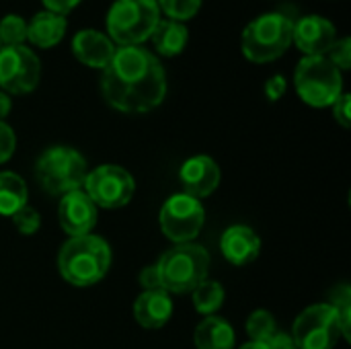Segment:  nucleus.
<instances>
[{"instance_id": "22", "label": "nucleus", "mask_w": 351, "mask_h": 349, "mask_svg": "<svg viewBox=\"0 0 351 349\" xmlns=\"http://www.w3.org/2000/svg\"><path fill=\"white\" fill-rule=\"evenodd\" d=\"M191 294H193L195 311L199 315H206V317L216 315L222 309V304H224V288H222V284L212 282V280L202 282Z\"/></svg>"}, {"instance_id": "13", "label": "nucleus", "mask_w": 351, "mask_h": 349, "mask_svg": "<svg viewBox=\"0 0 351 349\" xmlns=\"http://www.w3.org/2000/svg\"><path fill=\"white\" fill-rule=\"evenodd\" d=\"M97 218H99L97 206L82 189L62 195L58 206V220L68 237L90 234L93 228L97 226Z\"/></svg>"}, {"instance_id": "23", "label": "nucleus", "mask_w": 351, "mask_h": 349, "mask_svg": "<svg viewBox=\"0 0 351 349\" xmlns=\"http://www.w3.org/2000/svg\"><path fill=\"white\" fill-rule=\"evenodd\" d=\"M278 331V325H276V319L269 311H253L247 319V335H249V341H261L265 344L274 333Z\"/></svg>"}, {"instance_id": "18", "label": "nucleus", "mask_w": 351, "mask_h": 349, "mask_svg": "<svg viewBox=\"0 0 351 349\" xmlns=\"http://www.w3.org/2000/svg\"><path fill=\"white\" fill-rule=\"evenodd\" d=\"M66 29H68V21L64 14L41 10L31 21H27V41L33 43L35 47L49 49L64 39Z\"/></svg>"}, {"instance_id": "19", "label": "nucleus", "mask_w": 351, "mask_h": 349, "mask_svg": "<svg viewBox=\"0 0 351 349\" xmlns=\"http://www.w3.org/2000/svg\"><path fill=\"white\" fill-rule=\"evenodd\" d=\"M156 49V53L165 58L179 56L189 41V31L183 23L173 21V19H160L158 25L154 27L152 35L148 37Z\"/></svg>"}, {"instance_id": "11", "label": "nucleus", "mask_w": 351, "mask_h": 349, "mask_svg": "<svg viewBox=\"0 0 351 349\" xmlns=\"http://www.w3.org/2000/svg\"><path fill=\"white\" fill-rule=\"evenodd\" d=\"M41 78V62L27 45L0 47V88L6 95H27Z\"/></svg>"}, {"instance_id": "12", "label": "nucleus", "mask_w": 351, "mask_h": 349, "mask_svg": "<svg viewBox=\"0 0 351 349\" xmlns=\"http://www.w3.org/2000/svg\"><path fill=\"white\" fill-rule=\"evenodd\" d=\"M335 25L319 14H306L294 21L292 43L304 56H327L333 43L337 41Z\"/></svg>"}, {"instance_id": "32", "label": "nucleus", "mask_w": 351, "mask_h": 349, "mask_svg": "<svg viewBox=\"0 0 351 349\" xmlns=\"http://www.w3.org/2000/svg\"><path fill=\"white\" fill-rule=\"evenodd\" d=\"M140 286L144 288V292L146 290H162L156 265H148L140 272Z\"/></svg>"}, {"instance_id": "33", "label": "nucleus", "mask_w": 351, "mask_h": 349, "mask_svg": "<svg viewBox=\"0 0 351 349\" xmlns=\"http://www.w3.org/2000/svg\"><path fill=\"white\" fill-rule=\"evenodd\" d=\"M267 349H296V344L292 339L290 333H284V331H276L267 341H265Z\"/></svg>"}, {"instance_id": "15", "label": "nucleus", "mask_w": 351, "mask_h": 349, "mask_svg": "<svg viewBox=\"0 0 351 349\" xmlns=\"http://www.w3.org/2000/svg\"><path fill=\"white\" fill-rule=\"evenodd\" d=\"M220 251L224 259L237 267L253 263L261 253V239L259 234L245 224L228 226L220 237Z\"/></svg>"}, {"instance_id": "4", "label": "nucleus", "mask_w": 351, "mask_h": 349, "mask_svg": "<svg viewBox=\"0 0 351 349\" xmlns=\"http://www.w3.org/2000/svg\"><path fill=\"white\" fill-rule=\"evenodd\" d=\"M210 263V253L202 245H175L173 249L162 253L156 263L162 290L169 294L193 292L202 282L208 280Z\"/></svg>"}, {"instance_id": "1", "label": "nucleus", "mask_w": 351, "mask_h": 349, "mask_svg": "<svg viewBox=\"0 0 351 349\" xmlns=\"http://www.w3.org/2000/svg\"><path fill=\"white\" fill-rule=\"evenodd\" d=\"M103 99L121 113H148L167 95L160 60L142 45L117 47L101 76Z\"/></svg>"}, {"instance_id": "8", "label": "nucleus", "mask_w": 351, "mask_h": 349, "mask_svg": "<svg viewBox=\"0 0 351 349\" xmlns=\"http://www.w3.org/2000/svg\"><path fill=\"white\" fill-rule=\"evenodd\" d=\"M296 349H333L343 337L337 311L329 302L304 309L292 327Z\"/></svg>"}, {"instance_id": "29", "label": "nucleus", "mask_w": 351, "mask_h": 349, "mask_svg": "<svg viewBox=\"0 0 351 349\" xmlns=\"http://www.w3.org/2000/svg\"><path fill=\"white\" fill-rule=\"evenodd\" d=\"M16 148V136L6 121H0V165L10 160Z\"/></svg>"}, {"instance_id": "9", "label": "nucleus", "mask_w": 351, "mask_h": 349, "mask_svg": "<svg viewBox=\"0 0 351 349\" xmlns=\"http://www.w3.org/2000/svg\"><path fill=\"white\" fill-rule=\"evenodd\" d=\"M82 191L97 208L117 210L130 204L136 191L134 177L119 165H101L86 173Z\"/></svg>"}, {"instance_id": "34", "label": "nucleus", "mask_w": 351, "mask_h": 349, "mask_svg": "<svg viewBox=\"0 0 351 349\" xmlns=\"http://www.w3.org/2000/svg\"><path fill=\"white\" fill-rule=\"evenodd\" d=\"M41 2H43L45 10L56 12V14H64V16H66L72 8L78 6L80 0H41Z\"/></svg>"}, {"instance_id": "25", "label": "nucleus", "mask_w": 351, "mask_h": 349, "mask_svg": "<svg viewBox=\"0 0 351 349\" xmlns=\"http://www.w3.org/2000/svg\"><path fill=\"white\" fill-rule=\"evenodd\" d=\"M335 311H337V317H339V325H341V331H343V339L350 341V329H351V288L348 284H341L335 288L333 296H331V302H329Z\"/></svg>"}, {"instance_id": "26", "label": "nucleus", "mask_w": 351, "mask_h": 349, "mask_svg": "<svg viewBox=\"0 0 351 349\" xmlns=\"http://www.w3.org/2000/svg\"><path fill=\"white\" fill-rule=\"evenodd\" d=\"M156 4H158V10L165 14V19L183 23L197 14L202 0H156Z\"/></svg>"}, {"instance_id": "7", "label": "nucleus", "mask_w": 351, "mask_h": 349, "mask_svg": "<svg viewBox=\"0 0 351 349\" xmlns=\"http://www.w3.org/2000/svg\"><path fill=\"white\" fill-rule=\"evenodd\" d=\"M298 97L311 107H331L343 95V76L327 56H304L294 72Z\"/></svg>"}, {"instance_id": "27", "label": "nucleus", "mask_w": 351, "mask_h": 349, "mask_svg": "<svg viewBox=\"0 0 351 349\" xmlns=\"http://www.w3.org/2000/svg\"><path fill=\"white\" fill-rule=\"evenodd\" d=\"M10 218H12L14 228H16L21 234H25V237L35 234V232L39 230V226H41V216H39V214H37V210H35V208H31L29 204H27V206H23L19 212H14Z\"/></svg>"}, {"instance_id": "6", "label": "nucleus", "mask_w": 351, "mask_h": 349, "mask_svg": "<svg viewBox=\"0 0 351 349\" xmlns=\"http://www.w3.org/2000/svg\"><path fill=\"white\" fill-rule=\"evenodd\" d=\"M86 173L84 156L70 146H51L35 163V179L49 195H66L82 189Z\"/></svg>"}, {"instance_id": "35", "label": "nucleus", "mask_w": 351, "mask_h": 349, "mask_svg": "<svg viewBox=\"0 0 351 349\" xmlns=\"http://www.w3.org/2000/svg\"><path fill=\"white\" fill-rule=\"evenodd\" d=\"M10 107H12L10 97H8L6 93H2V91H0V121H4V119H6V115L10 113Z\"/></svg>"}, {"instance_id": "2", "label": "nucleus", "mask_w": 351, "mask_h": 349, "mask_svg": "<svg viewBox=\"0 0 351 349\" xmlns=\"http://www.w3.org/2000/svg\"><path fill=\"white\" fill-rule=\"evenodd\" d=\"M111 267L109 243L97 234L70 237L58 255L60 276L76 288L99 284Z\"/></svg>"}, {"instance_id": "30", "label": "nucleus", "mask_w": 351, "mask_h": 349, "mask_svg": "<svg viewBox=\"0 0 351 349\" xmlns=\"http://www.w3.org/2000/svg\"><path fill=\"white\" fill-rule=\"evenodd\" d=\"M333 117H335V121L341 125V128H350L351 125V97L348 93H343L333 105Z\"/></svg>"}, {"instance_id": "36", "label": "nucleus", "mask_w": 351, "mask_h": 349, "mask_svg": "<svg viewBox=\"0 0 351 349\" xmlns=\"http://www.w3.org/2000/svg\"><path fill=\"white\" fill-rule=\"evenodd\" d=\"M239 349H267V346L261 344V341H247L245 346H241Z\"/></svg>"}, {"instance_id": "17", "label": "nucleus", "mask_w": 351, "mask_h": 349, "mask_svg": "<svg viewBox=\"0 0 351 349\" xmlns=\"http://www.w3.org/2000/svg\"><path fill=\"white\" fill-rule=\"evenodd\" d=\"M173 317V300L165 290H146L134 302V319L144 329H160Z\"/></svg>"}, {"instance_id": "16", "label": "nucleus", "mask_w": 351, "mask_h": 349, "mask_svg": "<svg viewBox=\"0 0 351 349\" xmlns=\"http://www.w3.org/2000/svg\"><path fill=\"white\" fill-rule=\"evenodd\" d=\"M115 49H117V45L105 33H101L97 29H82L72 39L74 58L80 64H84L88 68H97V70H105V66L111 62Z\"/></svg>"}, {"instance_id": "20", "label": "nucleus", "mask_w": 351, "mask_h": 349, "mask_svg": "<svg viewBox=\"0 0 351 349\" xmlns=\"http://www.w3.org/2000/svg\"><path fill=\"white\" fill-rule=\"evenodd\" d=\"M197 349H234V329L228 321L212 315L195 327L193 335Z\"/></svg>"}, {"instance_id": "3", "label": "nucleus", "mask_w": 351, "mask_h": 349, "mask_svg": "<svg viewBox=\"0 0 351 349\" xmlns=\"http://www.w3.org/2000/svg\"><path fill=\"white\" fill-rule=\"evenodd\" d=\"M294 16L288 12H265L253 19L241 37L243 53L253 64H269L284 56L292 45Z\"/></svg>"}, {"instance_id": "10", "label": "nucleus", "mask_w": 351, "mask_h": 349, "mask_svg": "<svg viewBox=\"0 0 351 349\" xmlns=\"http://www.w3.org/2000/svg\"><path fill=\"white\" fill-rule=\"evenodd\" d=\"M158 222H160L162 234L175 245L191 243L204 228L206 210L199 200L181 191V193L171 195L162 204Z\"/></svg>"}, {"instance_id": "5", "label": "nucleus", "mask_w": 351, "mask_h": 349, "mask_svg": "<svg viewBox=\"0 0 351 349\" xmlns=\"http://www.w3.org/2000/svg\"><path fill=\"white\" fill-rule=\"evenodd\" d=\"M160 21L156 0H115L107 12V37L117 45H142Z\"/></svg>"}, {"instance_id": "14", "label": "nucleus", "mask_w": 351, "mask_h": 349, "mask_svg": "<svg viewBox=\"0 0 351 349\" xmlns=\"http://www.w3.org/2000/svg\"><path fill=\"white\" fill-rule=\"evenodd\" d=\"M220 179H222V173H220L218 163L206 154L187 158L179 171V183L183 187V193L195 200H204L212 195L218 189Z\"/></svg>"}, {"instance_id": "24", "label": "nucleus", "mask_w": 351, "mask_h": 349, "mask_svg": "<svg viewBox=\"0 0 351 349\" xmlns=\"http://www.w3.org/2000/svg\"><path fill=\"white\" fill-rule=\"evenodd\" d=\"M27 21L19 14H6L0 19V43L2 45H25Z\"/></svg>"}, {"instance_id": "31", "label": "nucleus", "mask_w": 351, "mask_h": 349, "mask_svg": "<svg viewBox=\"0 0 351 349\" xmlns=\"http://www.w3.org/2000/svg\"><path fill=\"white\" fill-rule=\"evenodd\" d=\"M286 88H288L286 78H284L282 74H276V76H271V78L265 82V97H267L271 103H276V101H280V99L284 97Z\"/></svg>"}, {"instance_id": "37", "label": "nucleus", "mask_w": 351, "mask_h": 349, "mask_svg": "<svg viewBox=\"0 0 351 349\" xmlns=\"http://www.w3.org/2000/svg\"><path fill=\"white\" fill-rule=\"evenodd\" d=\"M0 47H2V43H0Z\"/></svg>"}, {"instance_id": "21", "label": "nucleus", "mask_w": 351, "mask_h": 349, "mask_svg": "<svg viewBox=\"0 0 351 349\" xmlns=\"http://www.w3.org/2000/svg\"><path fill=\"white\" fill-rule=\"evenodd\" d=\"M27 185L12 171H0V216H12L27 206Z\"/></svg>"}, {"instance_id": "28", "label": "nucleus", "mask_w": 351, "mask_h": 349, "mask_svg": "<svg viewBox=\"0 0 351 349\" xmlns=\"http://www.w3.org/2000/svg\"><path fill=\"white\" fill-rule=\"evenodd\" d=\"M327 60H329V62H331L335 68H339L341 72L350 70L351 68V39L350 37L337 39V41L333 43V47L329 49V53H327Z\"/></svg>"}]
</instances>
